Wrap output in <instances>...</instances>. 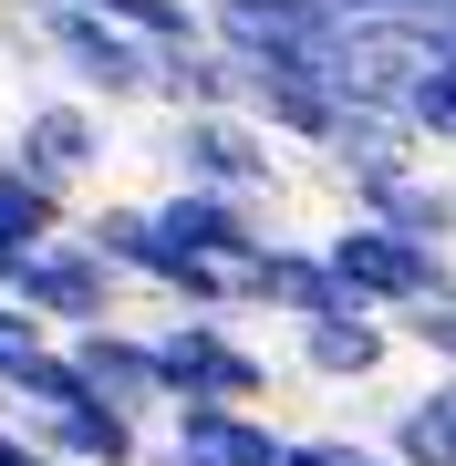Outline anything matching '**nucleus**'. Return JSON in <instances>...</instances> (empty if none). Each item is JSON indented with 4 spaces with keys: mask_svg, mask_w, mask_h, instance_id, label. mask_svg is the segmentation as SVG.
<instances>
[{
    "mask_svg": "<svg viewBox=\"0 0 456 466\" xmlns=\"http://www.w3.org/2000/svg\"><path fill=\"white\" fill-rule=\"evenodd\" d=\"M321 259H332V280H342L353 311H384V321L425 311V300H456V259L405 238V228H384V218H342L321 238Z\"/></svg>",
    "mask_w": 456,
    "mask_h": 466,
    "instance_id": "nucleus-1",
    "label": "nucleus"
},
{
    "mask_svg": "<svg viewBox=\"0 0 456 466\" xmlns=\"http://www.w3.org/2000/svg\"><path fill=\"white\" fill-rule=\"evenodd\" d=\"M32 32L63 63L73 94H115V104H156V42H136L125 21L73 11V0H32Z\"/></svg>",
    "mask_w": 456,
    "mask_h": 466,
    "instance_id": "nucleus-2",
    "label": "nucleus"
},
{
    "mask_svg": "<svg viewBox=\"0 0 456 466\" xmlns=\"http://www.w3.org/2000/svg\"><path fill=\"white\" fill-rule=\"evenodd\" d=\"M238 63V115H259L270 135H290V146H332L342 115L353 104L332 94V73H321V52H228Z\"/></svg>",
    "mask_w": 456,
    "mask_h": 466,
    "instance_id": "nucleus-3",
    "label": "nucleus"
},
{
    "mask_svg": "<svg viewBox=\"0 0 456 466\" xmlns=\"http://www.w3.org/2000/svg\"><path fill=\"white\" fill-rule=\"evenodd\" d=\"M156 373H167V404H259L270 394V363L228 321H187V311L156 332Z\"/></svg>",
    "mask_w": 456,
    "mask_h": 466,
    "instance_id": "nucleus-4",
    "label": "nucleus"
},
{
    "mask_svg": "<svg viewBox=\"0 0 456 466\" xmlns=\"http://www.w3.org/2000/svg\"><path fill=\"white\" fill-rule=\"evenodd\" d=\"M115 290H125V269L94 249V238H42L32 259H21V280H11V300L21 311H42L52 332H94V321H115Z\"/></svg>",
    "mask_w": 456,
    "mask_h": 466,
    "instance_id": "nucleus-5",
    "label": "nucleus"
},
{
    "mask_svg": "<svg viewBox=\"0 0 456 466\" xmlns=\"http://www.w3.org/2000/svg\"><path fill=\"white\" fill-rule=\"evenodd\" d=\"M167 156H177V187H218V198H270L280 187V146L259 115H177Z\"/></svg>",
    "mask_w": 456,
    "mask_h": 466,
    "instance_id": "nucleus-6",
    "label": "nucleus"
},
{
    "mask_svg": "<svg viewBox=\"0 0 456 466\" xmlns=\"http://www.w3.org/2000/svg\"><path fill=\"white\" fill-rule=\"evenodd\" d=\"M73 373H84V394H104L115 415L156 425L167 415V373H156V332H125V321H94V332H63Z\"/></svg>",
    "mask_w": 456,
    "mask_h": 466,
    "instance_id": "nucleus-7",
    "label": "nucleus"
},
{
    "mask_svg": "<svg viewBox=\"0 0 456 466\" xmlns=\"http://www.w3.org/2000/svg\"><path fill=\"white\" fill-rule=\"evenodd\" d=\"M156 228H167V249L218 259V269H249L259 249H270L259 208L249 198H218V187H167V198H156Z\"/></svg>",
    "mask_w": 456,
    "mask_h": 466,
    "instance_id": "nucleus-8",
    "label": "nucleus"
},
{
    "mask_svg": "<svg viewBox=\"0 0 456 466\" xmlns=\"http://www.w3.org/2000/svg\"><path fill=\"white\" fill-rule=\"evenodd\" d=\"M342 198H353V218H384V228L425 238V249H456V187H446V177L363 167V177H342Z\"/></svg>",
    "mask_w": 456,
    "mask_h": 466,
    "instance_id": "nucleus-9",
    "label": "nucleus"
},
{
    "mask_svg": "<svg viewBox=\"0 0 456 466\" xmlns=\"http://www.w3.org/2000/svg\"><path fill=\"white\" fill-rule=\"evenodd\" d=\"M218 52H332L342 21L321 0H198Z\"/></svg>",
    "mask_w": 456,
    "mask_h": 466,
    "instance_id": "nucleus-10",
    "label": "nucleus"
},
{
    "mask_svg": "<svg viewBox=\"0 0 456 466\" xmlns=\"http://www.w3.org/2000/svg\"><path fill=\"white\" fill-rule=\"evenodd\" d=\"M11 167H32L42 187H63V198H73V177L104 167V125H94V104H73V94L32 104V115H21V135H11Z\"/></svg>",
    "mask_w": 456,
    "mask_h": 466,
    "instance_id": "nucleus-11",
    "label": "nucleus"
},
{
    "mask_svg": "<svg viewBox=\"0 0 456 466\" xmlns=\"http://www.w3.org/2000/svg\"><path fill=\"white\" fill-rule=\"evenodd\" d=\"M238 311L321 321V311H342V280H332V259H321V249H301V238H270V249L238 269Z\"/></svg>",
    "mask_w": 456,
    "mask_h": 466,
    "instance_id": "nucleus-12",
    "label": "nucleus"
},
{
    "mask_svg": "<svg viewBox=\"0 0 456 466\" xmlns=\"http://www.w3.org/2000/svg\"><path fill=\"white\" fill-rule=\"evenodd\" d=\"M290 342H301V373H321V383H373L394 363V321L384 311H321V321H290Z\"/></svg>",
    "mask_w": 456,
    "mask_h": 466,
    "instance_id": "nucleus-13",
    "label": "nucleus"
},
{
    "mask_svg": "<svg viewBox=\"0 0 456 466\" xmlns=\"http://www.w3.org/2000/svg\"><path fill=\"white\" fill-rule=\"evenodd\" d=\"M21 425H32L63 466H146V425H136V415H115L104 394L52 404V415H21Z\"/></svg>",
    "mask_w": 456,
    "mask_h": 466,
    "instance_id": "nucleus-14",
    "label": "nucleus"
},
{
    "mask_svg": "<svg viewBox=\"0 0 456 466\" xmlns=\"http://www.w3.org/2000/svg\"><path fill=\"white\" fill-rule=\"evenodd\" d=\"M167 435L208 446L218 466H290V435L259 415V404H167Z\"/></svg>",
    "mask_w": 456,
    "mask_h": 466,
    "instance_id": "nucleus-15",
    "label": "nucleus"
},
{
    "mask_svg": "<svg viewBox=\"0 0 456 466\" xmlns=\"http://www.w3.org/2000/svg\"><path fill=\"white\" fill-rule=\"evenodd\" d=\"M156 104H177V115H238V63H228L218 42L156 52Z\"/></svg>",
    "mask_w": 456,
    "mask_h": 466,
    "instance_id": "nucleus-16",
    "label": "nucleus"
},
{
    "mask_svg": "<svg viewBox=\"0 0 456 466\" xmlns=\"http://www.w3.org/2000/svg\"><path fill=\"white\" fill-rule=\"evenodd\" d=\"M332 177H363V167H415V125L394 115V104H353V115H342V135L332 146Z\"/></svg>",
    "mask_w": 456,
    "mask_h": 466,
    "instance_id": "nucleus-17",
    "label": "nucleus"
},
{
    "mask_svg": "<svg viewBox=\"0 0 456 466\" xmlns=\"http://www.w3.org/2000/svg\"><path fill=\"white\" fill-rule=\"evenodd\" d=\"M384 456L394 466H456V373H436V394H415L384 425Z\"/></svg>",
    "mask_w": 456,
    "mask_h": 466,
    "instance_id": "nucleus-18",
    "label": "nucleus"
},
{
    "mask_svg": "<svg viewBox=\"0 0 456 466\" xmlns=\"http://www.w3.org/2000/svg\"><path fill=\"white\" fill-rule=\"evenodd\" d=\"M63 238V187H42L32 167H0V249H42Z\"/></svg>",
    "mask_w": 456,
    "mask_h": 466,
    "instance_id": "nucleus-19",
    "label": "nucleus"
},
{
    "mask_svg": "<svg viewBox=\"0 0 456 466\" xmlns=\"http://www.w3.org/2000/svg\"><path fill=\"white\" fill-rule=\"evenodd\" d=\"M73 11H104V21H125L136 42L156 52H177V42H208V11L198 0H73Z\"/></svg>",
    "mask_w": 456,
    "mask_h": 466,
    "instance_id": "nucleus-20",
    "label": "nucleus"
},
{
    "mask_svg": "<svg viewBox=\"0 0 456 466\" xmlns=\"http://www.w3.org/2000/svg\"><path fill=\"white\" fill-rule=\"evenodd\" d=\"M405 125H415V146H436V156H456V42H446L436 63L415 73V94H405Z\"/></svg>",
    "mask_w": 456,
    "mask_h": 466,
    "instance_id": "nucleus-21",
    "label": "nucleus"
},
{
    "mask_svg": "<svg viewBox=\"0 0 456 466\" xmlns=\"http://www.w3.org/2000/svg\"><path fill=\"white\" fill-rule=\"evenodd\" d=\"M394 342L436 352V373H456V300H425V311H405V321H394Z\"/></svg>",
    "mask_w": 456,
    "mask_h": 466,
    "instance_id": "nucleus-22",
    "label": "nucleus"
},
{
    "mask_svg": "<svg viewBox=\"0 0 456 466\" xmlns=\"http://www.w3.org/2000/svg\"><path fill=\"white\" fill-rule=\"evenodd\" d=\"M290 466H384V446H353V435H290Z\"/></svg>",
    "mask_w": 456,
    "mask_h": 466,
    "instance_id": "nucleus-23",
    "label": "nucleus"
},
{
    "mask_svg": "<svg viewBox=\"0 0 456 466\" xmlns=\"http://www.w3.org/2000/svg\"><path fill=\"white\" fill-rule=\"evenodd\" d=\"M0 466H63V456H52L32 425H0Z\"/></svg>",
    "mask_w": 456,
    "mask_h": 466,
    "instance_id": "nucleus-24",
    "label": "nucleus"
},
{
    "mask_svg": "<svg viewBox=\"0 0 456 466\" xmlns=\"http://www.w3.org/2000/svg\"><path fill=\"white\" fill-rule=\"evenodd\" d=\"M146 466H218V456H208V446H187V435H167V446H156Z\"/></svg>",
    "mask_w": 456,
    "mask_h": 466,
    "instance_id": "nucleus-25",
    "label": "nucleus"
}]
</instances>
